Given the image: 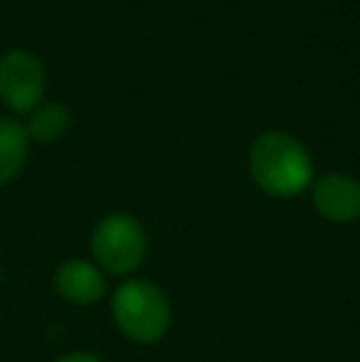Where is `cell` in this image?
Returning a JSON list of instances; mask_svg holds the SVG:
<instances>
[{
	"label": "cell",
	"instance_id": "6da1fadb",
	"mask_svg": "<svg viewBox=\"0 0 360 362\" xmlns=\"http://www.w3.org/2000/svg\"><path fill=\"white\" fill-rule=\"evenodd\" d=\"M250 170L269 195L294 197L311 182V158L296 139L272 131L252 146Z\"/></svg>",
	"mask_w": 360,
	"mask_h": 362
},
{
	"label": "cell",
	"instance_id": "7a4b0ae2",
	"mask_svg": "<svg viewBox=\"0 0 360 362\" xmlns=\"http://www.w3.org/2000/svg\"><path fill=\"white\" fill-rule=\"evenodd\" d=\"M114 318L126 338L156 343L170 325V303L153 284L126 281L114 296Z\"/></svg>",
	"mask_w": 360,
	"mask_h": 362
},
{
	"label": "cell",
	"instance_id": "3957f363",
	"mask_svg": "<svg viewBox=\"0 0 360 362\" xmlns=\"http://www.w3.org/2000/svg\"><path fill=\"white\" fill-rule=\"evenodd\" d=\"M146 232L129 215H111L101 219L91 237L96 262L111 274H129L141 267L146 257Z\"/></svg>",
	"mask_w": 360,
	"mask_h": 362
},
{
	"label": "cell",
	"instance_id": "277c9868",
	"mask_svg": "<svg viewBox=\"0 0 360 362\" xmlns=\"http://www.w3.org/2000/svg\"><path fill=\"white\" fill-rule=\"evenodd\" d=\"M45 91V69L30 52H8L0 59V96L15 111H30Z\"/></svg>",
	"mask_w": 360,
	"mask_h": 362
},
{
	"label": "cell",
	"instance_id": "5b68a950",
	"mask_svg": "<svg viewBox=\"0 0 360 362\" xmlns=\"http://www.w3.org/2000/svg\"><path fill=\"white\" fill-rule=\"evenodd\" d=\"M316 210L331 222H353L360 217V185L348 175H326L313 187Z\"/></svg>",
	"mask_w": 360,
	"mask_h": 362
},
{
	"label": "cell",
	"instance_id": "8992f818",
	"mask_svg": "<svg viewBox=\"0 0 360 362\" xmlns=\"http://www.w3.org/2000/svg\"><path fill=\"white\" fill-rule=\"evenodd\" d=\"M54 284H57V291L62 293V298L79 305L96 303L106 291L104 276L99 274V269L87 262H79V259L62 264L57 276H54Z\"/></svg>",
	"mask_w": 360,
	"mask_h": 362
},
{
	"label": "cell",
	"instance_id": "52a82bcc",
	"mask_svg": "<svg viewBox=\"0 0 360 362\" xmlns=\"http://www.w3.org/2000/svg\"><path fill=\"white\" fill-rule=\"evenodd\" d=\"M28 158V131L20 124L0 119V185L18 175Z\"/></svg>",
	"mask_w": 360,
	"mask_h": 362
},
{
	"label": "cell",
	"instance_id": "ba28073f",
	"mask_svg": "<svg viewBox=\"0 0 360 362\" xmlns=\"http://www.w3.org/2000/svg\"><path fill=\"white\" fill-rule=\"evenodd\" d=\"M69 129V111L59 104H47L37 109L30 119L28 134L37 141H57Z\"/></svg>",
	"mask_w": 360,
	"mask_h": 362
},
{
	"label": "cell",
	"instance_id": "9c48e42d",
	"mask_svg": "<svg viewBox=\"0 0 360 362\" xmlns=\"http://www.w3.org/2000/svg\"><path fill=\"white\" fill-rule=\"evenodd\" d=\"M57 362H99L94 355H87V353H74V355H67V358L57 360Z\"/></svg>",
	"mask_w": 360,
	"mask_h": 362
}]
</instances>
